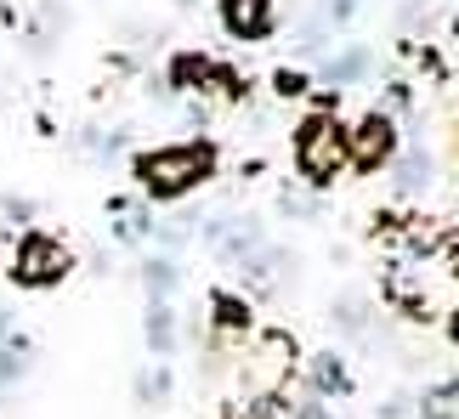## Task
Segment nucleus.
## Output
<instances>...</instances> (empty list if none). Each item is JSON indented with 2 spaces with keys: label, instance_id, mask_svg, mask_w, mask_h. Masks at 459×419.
I'll use <instances>...</instances> for the list:
<instances>
[{
  "label": "nucleus",
  "instance_id": "1",
  "mask_svg": "<svg viewBox=\"0 0 459 419\" xmlns=\"http://www.w3.org/2000/svg\"><path fill=\"white\" fill-rule=\"evenodd\" d=\"M131 176H136V187H143L148 199L170 204V199H182V193H193V187H204L210 176H216V148L210 142L148 148V153H136Z\"/></svg>",
  "mask_w": 459,
  "mask_h": 419
},
{
  "label": "nucleus",
  "instance_id": "2",
  "mask_svg": "<svg viewBox=\"0 0 459 419\" xmlns=\"http://www.w3.org/2000/svg\"><path fill=\"white\" fill-rule=\"evenodd\" d=\"M295 170L312 182V187H329L334 176L346 170V131L334 114H307L301 125H295Z\"/></svg>",
  "mask_w": 459,
  "mask_h": 419
},
{
  "label": "nucleus",
  "instance_id": "3",
  "mask_svg": "<svg viewBox=\"0 0 459 419\" xmlns=\"http://www.w3.org/2000/svg\"><path fill=\"white\" fill-rule=\"evenodd\" d=\"M68 272H74V255H68L63 238H51V233L17 238V250H12V284L17 289H57Z\"/></svg>",
  "mask_w": 459,
  "mask_h": 419
},
{
  "label": "nucleus",
  "instance_id": "4",
  "mask_svg": "<svg viewBox=\"0 0 459 419\" xmlns=\"http://www.w3.org/2000/svg\"><path fill=\"white\" fill-rule=\"evenodd\" d=\"M397 153V125L385 114H363L358 131H346V159L358 170H380Z\"/></svg>",
  "mask_w": 459,
  "mask_h": 419
},
{
  "label": "nucleus",
  "instance_id": "5",
  "mask_svg": "<svg viewBox=\"0 0 459 419\" xmlns=\"http://www.w3.org/2000/svg\"><path fill=\"white\" fill-rule=\"evenodd\" d=\"M221 29L233 40H267L273 34V0H221Z\"/></svg>",
  "mask_w": 459,
  "mask_h": 419
},
{
  "label": "nucleus",
  "instance_id": "6",
  "mask_svg": "<svg viewBox=\"0 0 459 419\" xmlns=\"http://www.w3.org/2000/svg\"><path fill=\"white\" fill-rule=\"evenodd\" d=\"M216 323L221 329H250V301H244V295H227V289H216Z\"/></svg>",
  "mask_w": 459,
  "mask_h": 419
},
{
  "label": "nucleus",
  "instance_id": "7",
  "mask_svg": "<svg viewBox=\"0 0 459 419\" xmlns=\"http://www.w3.org/2000/svg\"><path fill=\"white\" fill-rule=\"evenodd\" d=\"M420 419H459V380L426 391V408H420Z\"/></svg>",
  "mask_w": 459,
  "mask_h": 419
},
{
  "label": "nucleus",
  "instance_id": "8",
  "mask_svg": "<svg viewBox=\"0 0 459 419\" xmlns=\"http://www.w3.org/2000/svg\"><path fill=\"white\" fill-rule=\"evenodd\" d=\"M148 340H153V357H165L176 346V323H170V306H153L148 312Z\"/></svg>",
  "mask_w": 459,
  "mask_h": 419
},
{
  "label": "nucleus",
  "instance_id": "9",
  "mask_svg": "<svg viewBox=\"0 0 459 419\" xmlns=\"http://www.w3.org/2000/svg\"><path fill=\"white\" fill-rule=\"evenodd\" d=\"M426 182H431V159H426V153H409V159L397 165V187H403V193H420Z\"/></svg>",
  "mask_w": 459,
  "mask_h": 419
},
{
  "label": "nucleus",
  "instance_id": "10",
  "mask_svg": "<svg viewBox=\"0 0 459 419\" xmlns=\"http://www.w3.org/2000/svg\"><path fill=\"white\" fill-rule=\"evenodd\" d=\"M170 74H176V85H193V80H210L216 68H210L204 57H193V51H187V57H176V68H170Z\"/></svg>",
  "mask_w": 459,
  "mask_h": 419
},
{
  "label": "nucleus",
  "instance_id": "11",
  "mask_svg": "<svg viewBox=\"0 0 459 419\" xmlns=\"http://www.w3.org/2000/svg\"><path fill=\"white\" fill-rule=\"evenodd\" d=\"M317 391H346V374H341V363H334V352L317 357Z\"/></svg>",
  "mask_w": 459,
  "mask_h": 419
},
{
  "label": "nucleus",
  "instance_id": "12",
  "mask_svg": "<svg viewBox=\"0 0 459 419\" xmlns=\"http://www.w3.org/2000/svg\"><path fill=\"white\" fill-rule=\"evenodd\" d=\"M170 284H176V267H170V261H148V289L165 295Z\"/></svg>",
  "mask_w": 459,
  "mask_h": 419
},
{
  "label": "nucleus",
  "instance_id": "13",
  "mask_svg": "<svg viewBox=\"0 0 459 419\" xmlns=\"http://www.w3.org/2000/svg\"><path fill=\"white\" fill-rule=\"evenodd\" d=\"M273 85H278V97H301V91H307V74H290V68H278Z\"/></svg>",
  "mask_w": 459,
  "mask_h": 419
},
{
  "label": "nucleus",
  "instance_id": "14",
  "mask_svg": "<svg viewBox=\"0 0 459 419\" xmlns=\"http://www.w3.org/2000/svg\"><path fill=\"white\" fill-rule=\"evenodd\" d=\"M233 419H278L267 403H244V414H233Z\"/></svg>",
  "mask_w": 459,
  "mask_h": 419
},
{
  "label": "nucleus",
  "instance_id": "15",
  "mask_svg": "<svg viewBox=\"0 0 459 419\" xmlns=\"http://www.w3.org/2000/svg\"><path fill=\"white\" fill-rule=\"evenodd\" d=\"M448 335H454V346H459V312H454V318H448Z\"/></svg>",
  "mask_w": 459,
  "mask_h": 419
}]
</instances>
